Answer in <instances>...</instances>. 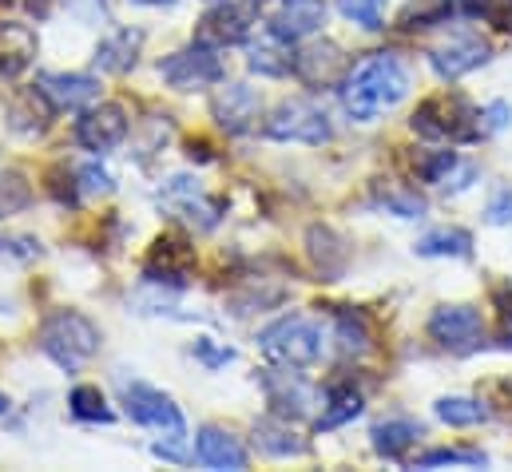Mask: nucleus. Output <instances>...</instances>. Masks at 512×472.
Returning a JSON list of instances; mask_svg holds the SVG:
<instances>
[{"instance_id": "1", "label": "nucleus", "mask_w": 512, "mask_h": 472, "mask_svg": "<svg viewBox=\"0 0 512 472\" xmlns=\"http://www.w3.org/2000/svg\"><path fill=\"white\" fill-rule=\"evenodd\" d=\"M409 92V72L397 56L378 52V56H366L362 64L350 68L346 84H342V108L358 123H370L382 112L397 108Z\"/></svg>"}, {"instance_id": "2", "label": "nucleus", "mask_w": 512, "mask_h": 472, "mask_svg": "<svg viewBox=\"0 0 512 472\" xmlns=\"http://www.w3.org/2000/svg\"><path fill=\"white\" fill-rule=\"evenodd\" d=\"M40 350L52 357L60 369H80L84 361L100 354V330L80 310H56L40 326Z\"/></svg>"}, {"instance_id": "3", "label": "nucleus", "mask_w": 512, "mask_h": 472, "mask_svg": "<svg viewBox=\"0 0 512 472\" xmlns=\"http://www.w3.org/2000/svg\"><path fill=\"white\" fill-rule=\"evenodd\" d=\"M124 413H128L135 425L163 433L171 445H167V449L155 445V453L179 461V449H175V445L187 437V425H183L179 405H175L167 393H159V389H151V385H139V381H135V385H124Z\"/></svg>"}, {"instance_id": "4", "label": "nucleus", "mask_w": 512, "mask_h": 472, "mask_svg": "<svg viewBox=\"0 0 512 472\" xmlns=\"http://www.w3.org/2000/svg\"><path fill=\"white\" fill-rule=\"evenodd\" d=\"M258 350L270 357V361H278V365H290V369L314 365V361L322 357V330H318L310 318L290 314V318L270 322V326L258 334Z\"/></svg>"}, {"instance_id": "5", "label": "nucleus", "mask_w": 512, "mask_h": 472, "mask_svg": "<svg viewBox=\"0 0 512 472\" xmlns=\"http://www.w3.org/2000/svg\"><path fill=\"white\" fill-rule=\"evenodd\" d=\"M262 135L274 139V143H310V147H322V143H330L334 127H330V119H326V112L318 104H310V100H282L266 116Z\"/></svg>"}, {"instance_id": "6", "label": "nucleus", "mask_w": 512, "mask_h": 472, "mask_svg": "<svg viewBox=\"0 0 512 472\" xmlns=\"http://www.w3.org/2000/svg\"><path fill=\"white\" fill-rule=\"evenodd\" d=\"M159 76L167 88L175 92H203V88H215L223 84L227 68L219 60V48L211 44H191L183 52H171L167 60H159Z\"/></svg>"}, {"instance_id": "7", "label": "nucleus", "mask_w": 512, "mask_h": 472, "mask_svg": "<svg viewBox=\"0 0 512 472\" xmlns=\"http://www.w3.org/2000/svg\"><path fill=\"white\" fill-rule=\"evenodd\" d=\"M159 207L171 211L175 219L199 227V231H211V227L223 219V203L211 199V195H207L195 179H187V175H175V179L163 183V191H159Z\"/></svg>"}, {"instance_id": "8", "label": "nucleus", "mask_w": 512, "mask_h": 472, "mask_svg": "<svg viewBox=\"0 0 512 472\" xmlns=\"http://www.w3.org/2000/svg\"><path fill=\"white\" fill-rule=\"evenodd\" d=\"M429 334L449 354H473L485 346V322L473 306H437L429 318Z\"/></svg>"}, {"instance_id": "9", "label": "nucleus", "mask_w": 512, "mask_h": 472, "mask_svg": "<svg viewBox=\"0 0 512 472\" xmlns=\"http://www.w3.org/2000/svg\"><path fill=\"white\" fill-rule=\"evenodd\" d=\"M262 393H266V405L274 409V417H286V421H302L310 417L314 409V385L302 377V373H290L286 369H262Z\"/></svg>"}, {"instance_id": "10", "label": "nucleus", "mask_w": 512, "mask_h": 472, "mask_svg": "<svg viewBox=\"0 0 512 472\" xmlns=\"http://www.w3.org/2000/svg\"><path fill=\"white\" fill-rule=\"evenodd\" d=\"M489 56H493V44L485 36L461 32V36H449L445 44H437L429 52V64H433V72L441 80H461V76L477 72L481 64H489Z\"/></svg>"}, {"instance_id": "11", "label": "nucleus", "mask_w": 512, "mask_h": 472, "mask_svg": "<svg viewBox=\"0 0 512 472\" xmlns=\"http://www.w3.org/2000/svg\"><path fill=\"white\" fill-rule=\"evenodd\" d=\"M36 92L52 112H84L100 100V80L84 72H40Z\"/></svg>"}, {"instance_id": "12", "label": "nucleus", "mask_w": 512, "mask_h": 472, "mask_svg": "<svg viewBox=\"0 0 512 472\" xmlns=\"http://www.w3.org/2000/svg\"><path fill=\"white\" fill-rule=\"evenodd\" d=\"M128 139V112L120 104H100V108H88L84 116L76 119V143L104 155V151H116L120 143Z\"/></svg>"}, {"instance_id": "13", "label": "nucleus", "mask_w": 512, "mask_h": 472, "mask_svg": "<svg viewBox=\"0 0 512 472\" xmlns=\"http://www.w3.org/2000/svg\"><path fill=\"white\" fill-rule=\"evenodd\" d=\"M258 112H262V100L251 84H223L211 100V116L215 123L227 131V135H243L258 123Z\"/></svg>"}, {"instance_id": "14", "label": "nucleus", "mask_w": 512, "mask_h": 472, "mask_svg": "<svg viewBox=\"0 0 512 472\" xmlns=\"http://www.w3.org/2000/svg\"><path fill=\"white\" fill-rule=\"evenodd\" d=\"M255 28V8L251 4H215L203 20H199V44L211 48H227V44H243Z\"/></svg>"}, {"instance_id": "15", "label": "nucleus", "mask_w": 512, "mask_h": 472, "mask_svg": "<svg viewBox=\"0 0 512 472\" xmlns=\"http://www.w3.org/2000/svg\"><path fill=\"white\" fill-rule=\"evenodd\" d=\"M322 24H326L322 0H278V8L270 16V36L278 44H298V40L314 36Z\"/></svg>"}, {"instance_id": "16", "label": "nucleus", "mask_w": 512, "mask_h": 472, "mask_svg": "<svg viewBox=\"0 0 512 472\" xmlns=\"http://www.w3.org/2000/svg\"><path fill=\"white\" fill-rule=\"evenodd\" d=\"M290 72H294L302 84H310V88H326V84L342 80V72H346V56H342L338 44L318 40V44H306V48L290 60Z\"/></svg>"}, {"instance_id": "17", "label": "nucleus", "mask_w": 512, "mask_h": 472, "mask_svg": "<svg viewBox=\"0 0 512 472\" xmlns=\"http://www.w3.org/2000/svg\"><path fill=\"white\" fill-rule=\"evenodd\" d=\"M195 461L203 469H215V472H243L251 465V457L239 445V437H231L227 429H215V425L199 429V437H195Z\"/></svg>"}, {"instance_id": "18", "label": "nucleus", "mask_w": 512, "mask_h": 472, "mask_svg": "<svg viewBox=\"0 0 512 472\" xmlns=\"http://www.w3.org/2000/svg\"><path fill=\"white\" fill-rule=\"evenodd\" d=\"M36 52H40V40H36V32L28 24L0 20V76L4 80H16L20 72H28Z\"/></svg>"}, {"instance_id": "19", "label": "nucleus", "mask_w": 512, "mask_h": 472, "mask_svg": "<svg viewBox=\"0 0 512 472\" xmlns=\"http://www.w3.org/2000/svg\"><path fill=\"white\" fill-rule=\"evenodd\" d=\"M139 48H143V32H139V28H116L108 40H100V48H96V68L108 72V76H124V72L135 68Z\"/></svg>"}, {"instance_id": "20", "label": "nucleus", "mask_w": 512, "mask_h": 472, "mask_svg": "<svg viewBox=\"0 0 512 472\" xmlns=\"http://www.w3.org/2000/svg\"><path fill=\"white\" fill-rule=\"evenodd\" d=\"M255 449L266 453V457H278V461H286V457H306V453H310L306 437H298L286 417H266V421H258Z\"/></svg>"}, {"instance_id": "21", "label": "nucleus", "mask_w": 512, "mask_h": 472, "mask_svg": "<svg viewBox=\"0 0 512 472\" xmlns=\"http://www.w3.org/2000/svg\"><path fill=\"white\" fill-rule=\"evenodd\" d=\"M187 270H191V250L183 246V242H155V250H151V258H147V278L151 282H171V286H183L187 282Z\"/></svg>"}, {"instance_id": "22", "label": "nucleus", "mask_w": 512, "mask_h": 472, "mask_svg": "<svg viewBox=\"0 0 512 472\" xmlns=\"http://www.w3.org/2000/svg\"><path fill=\"white\" fill-rule=\"evenodd\" d=\"M310 258H314V266H318V274L326 278V282H338V274L346 270V262H350V250H346V242L334 235L330 227H310Z\"/></svg>"}, {"instance_id": "23", "label": "nucleus", "mask_w": 512, "mask_h": 472, "mask_svg": "<svg viewBox=\"0 0 512 472\" xmlns=\"http://www.w3.org/2000/svg\"><path fill=\"white\" fill-rule=\"evenodd\" d=\"M417 254L425 258H469L473 254V235L461 227H437L417 238Z\"/></svg>"}, {"instance_id": "24", "label": "nucleus", "mask_w": 512, "mask_h": 472, "mask_svg": "<svg viewBox=\"0 0 512 472\" xmlns=\"http://www.w3.org/2000/svg\"><path fill=\"white\" fill-rule=\"evenodd\" d=\"M362 393L354 385H334L326 393V405H322V417H318V429H342L346 421L362 417Z\"/></svg>"}, {"instance_id": "25", "label": "nucleus", "mask_w": 512, "mask_h": 472, "mask_svg": "<svg viewBox=\"0 0 512 472\" xmlns=\"http://www.w3.org/2000/svg\"><path fill=\"white\" fill-rule=\"evenodd\" d=\"M417 437H421V425H417V421H405V417L382 421V425L374 429V449H378L382 457H389V461H397L405 449L417 445Z\"/></svg>"}, {"instance_id": "26", "label": "nucleus", "mask_w": 512, "mask_h": 472, "mask_svg": "<svg viewBox=\"0 0 512 472\" xmlns=\"http://www.w3.org/2000/svg\"><path fill=\"white\" fill-rule=\"evenodd\" d=\"M334 338H338V350L346 357L370 354V326H366V318L354 314V310H342V314L334 318Z\"/></svg>"}, {"instance_id": "27", "label": "nucleus", "mask_w": 512, "mask_h": 472, "mask_svg": "<svg viewBox=\"0 0 512 472\" xmlns=\"http://www.w3.org/2000/svg\"><path fill=\"white\" fill-rule=\"evenodd\" d=\"M68 405H72V417H80V421H100V425L116 421V413L108 409V397L96 385H76L68 393Z\"/></svg>"}, {"instance_id": "28", "label": "nucleus", "mask_w": 512, "mask_h": 472, "mask_svg": "<svg viewBox=\"0 0 512 472\" xmlns=\"http://www.w3.org/2000/svg\"><path fill=\"white\" fill-rule=\"evenodd\" d=\"M437 417L445 425H453V429H469V425L489 421V409L481 401H473V397H441L437 401Z\"/></svg>"}, {"instance_id": "29", "label": "nucleus", "mask_w": 512, "mask_h": 472, "mask_svg": "<svg viewBox=\"0 0 512 472\" xmlns=\"http://www.w3.org/2000/svg\"><path fill=\"white\" fill-rule=\"evenodd\" d=\"M32 207V183L20 171H0V219H12Z\"/></svg>"}, {"instance_id": "30", "label": "nucleus", "mask_w": 512, "mask_h": 472, "mask_svg": "<svg viewBox=\"0 0 512 472\" xmlns=\"http://www.w3.org/2000/svg\"><path fill=\"white\" fill-rule=\"evenodd\" d=\"M453 12V0H409L405 12H401V28L413 32V28H433V24H445Z\"/></svg>"}, {"instance_id": "31", "label": "nucleus", "mask_w": 512, "mask_h": 472, "mask_svg": "<svg viewBox=\"0 0 512 472\" xmlns=\"http://www.w3.org/2000/svg\"><path fill=\"white\" fill-rule=\"evenodd\" d=\"M461 167V159L453 155V151H425V155H417L413 159V171H417V179L421 183H449V175Z\"/></svg>"}, {"instance_id": "32", "label": "nucleus", "mask_w": 512, "mask_h": 472, "mask_svg": "<svg viewBox=\"0 0 512 472\" xmlns=\"http://www.w3.org/2000/svg\"><path fill=\"white\" fill-rule=\"evenodd\" d=\"M338 12L354 24H362L366 32H382L385 28V0H338Z\"/></svg>"}, {"instance_id": "33", "label": "nucleus", "mask_w": 512, "mask_h": 472, "mask_svg": "<svg viewBox=\"0 0 512 472\" xmlns=\"http://www.w3.org/2000/svg\"><path fill=\"white\" fill-rule=\"evenodd\" d=\"M433 465H485V453H469V449H433V453L417 457V469H433Z\"/></svg>"}, {"instance_id": "34", "label": "nucleus", "mask_w": 512, "mask_h": 472, "mask_svg": "<svg viewBox=\"0 0 512 472\" xmlns=\"http://www.w3.org/2000/svg\"><path fill=\"white\" fill-rule=\"evenodd\" d=\"M290 60L294 56H282L278 48H255L251 52V72H258V76H286Z\"/></svg>"}, {"instance_id": "35", "label": "nucleus", "mask_w": 512, "mask_h": 472, "mask_svg": "<svg viewBox=\"0 0 512 472\" xmlns=\"http://www.w3.org/2000/svg\"><path fill=\"white\" fill-rule=\"evenodd\" d=\"M76 179H80V191H84V195H112V191H116V179H112L100 163L80 167V171H76Z\"/></svg>"}, {"instance_id": "36", "label": "nucleus", "mask_w": 512, "mask_h": 472, "mask_svg": "<svg viewBox=\"0 0 512 472\" xmlns=\"http://www.w3.org/2000/svg\"><path fill=\"white\" fill-rule=\"evenodd\" d=\"M40 258V242L36 238H0V262H32Z\"/></svg>"}, {"instance_id": "37", "label": "nucleus", "mask_w": 512, "mask_h": 472, "mask_svg": "<svg viewBox=\"0 0 512 472\" xmlns=\"http://www.w3.org/2000/svg\"><path fill=\"white\" fill-rule=\"evenodd\" d=\"M191 354L199 357V361H203L207 369H219V365H227V361H235V350H227V346H215V338H199Z\"/></svg>"}, {"instance_id": "38", "label": "nucleus", "mask_w": 512, "mask_h": 472, "mask_svg": "<svg viewBox=\"0 0 512 472\" xmlns=\"http://www.w3.org/2000/svg\"><path fill=\"white\" fill-rule=\"evenodd\" d=\"M382 207H389L397 219H417L425 211V203L417 195H382Z\"/></svg>"}, {"instance_id": "39", "label": "nucleus", "mask_w": 512, "mask_h": 472, "mask_svg": "<svg viewBox=\"0 0 512 472\" xmlns=\"http://www.w3.org/2000/svg\"><path fill=\"white\" fill-rule=\"evenodd\" d=\"M64 8H68L76 20H84V24H96V20L108 16V4H104V0H64Z\"/></svg>"}, {"instance_id": "40", "label": "nucleus", "mask_w": 512, "mask_h": 472, "mask_svg": "<svg viewBox=\"0 0 512 472\" xmlns=\"http://www.w3.org/2000/svg\"><path fill=\"white\" fill-rule=\"evenodd\" d=\"M485 219H489L493 227H505V223H512V191H509V187L493 195V203H489V211H485Z\"/></svg>"}, {"instance_id": "41", "label": "nucleus", "mask_w": 512, "mask_h": 472, "mask_svg": "<svg viewBox=\"0 0 512 472\" xmlns=\"http://www.w3.org/2000/svg\"><path fill=\"white\" fill-rule=\"evenodd\" d=\"M481 119H485V123H481V131H485V135H489V131H501V127L512 119V108L509 104H489V108L481 112Z\"/></svg>"}, {"instance_id": "42", "label": "nucleus", "mask_w": 512, "mask_h": 472, "mask_svg": "<svg viewBox=\"0 0 512 472\" xmlns=\"http://www.w3.org/2000/svg\"><path fill=\"white\" fill-rule=\"evenodd\" d=\"M469 16H485V20H497V12L505 8V0H457Z\"/></svg>"}, {"instance_id": "43", "label": "nucleus", "mask_w": 512, "mask_h": 472, "mask_svg": "<svg viewBox=\"0 0 512 472\" xmlns=\"http://www.w3.org/2000/svg\"><path fill=\"white\" fill-rule=\"evenodd\" d=\"M497 24H501V28H509V32H512V0H505V8L497 12Z\"/></svg>"}, {"instance_id": "44", "label": "nucleus", "mask_w": 512, "mask_h": 472, "mask_svg": "<svg viewBox=\"0 0 512 472\" xmlns=\"http://www.w3.org/2000/svg\"><path fill=\"white\" fill-rule=\"evenodd\" d=\"M131 4H139V8H171L175 0H131Z\"/></svg>"}, {"instance_id": "45", "label": "nucleus", "mask_w": 512, "mask_h": 472, "mask_svg": "<svg viewBox=\"0 0 512 472\" xmlns=\"http://www.w3.org/2000/svg\"><path fill=\"white\" fill-rule=\"evenodd\" d=\"M0 413H8V397L4 393H0Z\"/></svg>"}, {"instance_id": "46", "label": "nucleus", "mask_w": 512, "mask_h": 472, "mask_svg": "<svg viewBox=\"0 0 512 472\" xmlns=\"http://www.w3.org/2000/svg\"><path fill=\"white\" fill-rule=\"evenodd\" d=\"M251 4H262V0H251Z\"/></svg>"}]
</instances>
